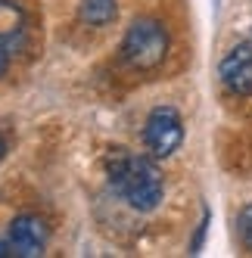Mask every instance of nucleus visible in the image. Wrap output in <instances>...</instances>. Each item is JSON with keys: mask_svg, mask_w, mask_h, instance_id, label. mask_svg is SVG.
<instances>
[{"mask_svg": "<svg viewBox=\"0 0 252 258\" xmlns=\"http://www.w3.org/2000/svg\"><path fill=\"white\" fill-rule=\"evenodd\" d=\"M106 177H109V187L137 212H153L165 193L156 165L147 156H137L121 146L106 153Z\"/></svg>", "mask_w": 252, "mask_h": 258, "instance_id": "f257e3e1", "label": "nucleus"}, {"mask_svg": "<svg viewBox=\"0 0 252 258\" xmlns=\"http://www.w3.org/2000/svg\"><path fill=\"white\" fill-rule=\"evenodd\" d=\"M168 53V31L156 19H134L121 41V59L131 69H156Z\"/></svg>", "mask_w": 252, "mask_h": 258, "instance_id": "f03ea898", "label": "nucleus"}, {"mask_svg": "<svg viewBox=\"0 0 252 258\" xmlns=\"http://www.w3.org/2000/svg\"><path fill=\"white\" fill-rule=\"evenodd\" d=\"M184 140V121L174 106H156L143 124V143L156 159H168Z\"/></svg>", "mask_w": 252, "mask_h": 258, "instance_id": "7ed1b4c3", "label": "nucleus"}, {"mask_svg": "<svg viewBox=\"0 0 252 258\" xmlns=\"http://www.w3.org/2000/svg\"><path fill=\"white\" fill-rule=\"evenodd\" d=\"M50 239V227L38 215H19L13 218L7 236L0 239V255H16V258H34L41 255Z\"/></svg>", "mask_w": 252, "mask_h": 258, "instance_id": "20e7f679", "label": "nucleus"}, {"mask_svg": "<svg viewBox=\"0 0 252 258\" xmlns=\"http://www.w3.org/2000/svg\"><path fill=\"white\" fill-rule=\"evenodd\" d=\"M218 75L224 81V87L237 97H249L252 94V47L249 44H237L224 53V59L218 66Z\"/></svg>", "mask_w": 252, "mask_h": 258, "instance_id": "39448f33", "label": "nucleus"}, {"mask_svg": "<svg viewBox=\"0 0 252 258\" xmlns=\"http://www.w3.org/2000/svg\"><path fill=\"white\" fill-rule=\"evenodd\" d=\"M25 38V10L13 0H0V44L16 50Z\"/></svg>", "mask_w": 252, "mask_h": 258, "instance_id": "423d86ee", "label": "nucleus"}, {"mask_svg": "<svg viewBox=\"0 0 252 258\" xmlns=\"http://www.w3.org/2000/svg\"><path fill=\"white\" fill-rule=\"evenodd\" d=\"M81 19L87 25H109L115 19V0H81Z\"/></svg>", "mask_w": 252, "mask_h": 258, "instance_id": "0eeeda50", "label": "nucleus"}, {"mask_svg": "<svg viewBox=\"0 0 252 258\" xmlns=\"http://www.w3.org/2000/svg\"><path fill=\"white\" fill-rule=\"evenodd\" d=\"M240 236H243V246L252 249V202L240 212Z\"/></svg>", "mask_w": 252, "mask_h": 258, "instance_id": "6e6552de", "label": "nucleus"}, {"mask_svg": "<svg viewBox=\"0 0 252 258\" xmlns=\"http://www.w3.org/2000/svg\"><path fill=\"white\" fill-rule=\"evenodd\" d=\"M10 47L7 44H0V75H4V72H7V66H10Z\"/></svg>", "mask_w": 252, "mask_h": 258, "instance_id": "1a4fd4ad", "label": "nucleus"}, {"mask_svg": "<svg viewBox=\"0 0 252 258\" xmlns=\"http://www.w3.org/2000/svg\"><path fill=\"white\" fill-rule=\"evenodd\" d=\"M4 153H7V143H4V137H0V159H4Z\"/></svg>", "mask_w": 252, "mask_h": 258, "instance_id": "9d476101", "label": "nucleus"}]
</instances>
